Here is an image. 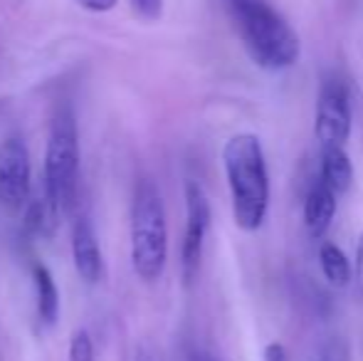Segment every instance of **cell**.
<instances>
[{
  "label": "cell",
  "mask_w": 363,
  "mask_h": 361,
  "mask_svg": "<svg viewBox=\"0 0 363 361\" xmlns=\"http://www.w3.org/2000/svg\"><path fill=\"white\" fill-rule=\"evenodd\" d=\"M206 361H216V359H206Z\"/></svg>",
  "instance_id": "19"
},
{
  "label": "cell",
  "mask_w": 363,
  "mask_h": 361,
  "mask_svg": "<svg viewBox=\"0 0 363 361\" xmlns=\"http://www.w3.org/2000/svg\"><path fill=\"white\" fill-rule=\"evenodd\" d=\"M225 181L233 198V216L240 231L255 233L264 226L269 211V171L257 134H235L223 146Z\"/></svg>",
  "instance_id": "2"
},
{
  "label": "cell",
  "mask_w": 363,
  "mask_h": 361,
  "mask_svg": "<svg viewBox=\"0 0 363 361\" xmlns=\"http://www.w3.org/2000/svg\"><path fill=\"white\" fill-rule=\"evenodd\" d=\"M23 213H25V228H28L33 235L50 238L55 233V228H57V218L62 211H60L57 203H55L52 198H50V193L43 188L40 193L28 198Z\"/></svg>",
  "instance_id": "12"
},
{
  "label": "cell",
  "mask_w": 363,
  "mask_h": 361,
  "mask_svg": "<svg viewBox=\"0 0 363 361\" xmlns=\"http://www.w3.org/2000/svg\"><path fill=\"white\" fill-rule=\"evenodd\" d=\"M319 267L324 279L336 289H344L346 284L354 277V267H351V260L346 257V252L341 250L336 243L324 240L319 248Z\"/></svg>",
  "instance_id": "13"
},
{
  "label": "cell",
  "mask_w": 363,
  "mask_h": 361,
  "mask_svg": "<svg viewBox=\"0 0 363 361\" xmlns=\"http://www.w3.org/2000/svg\"><path fill=\"white\" fill-rule=\"evenodd\" d=\"M168 260V223L163 196L153 181H139L131 201V265L139 279H161Z\"/></svg>",
  "instance_id": "3"
},
{
  "label": "cell",
  "mask_w": 363,
  "mask_h": 361,
  "mask_svg": "<svg viewBox=\"0 0 363 361\" xmlns=\"http://www.w3.org/2000/svg\"><path fill=\"white\" fill-rule=\"evenodd\" d=\"M287 359H289V354H287V349H284V344L272 342L264 347V361H287Z\"/></svg>",
  "instance_id": "18"
},
{
  "label": "cell",
  "mask_w": 363,
  "mask_h": 361,
  "mask_svg": "<svg viewBox=\"0 0 363 361\" xmlns=\"http://www.w3.org/2000/svg\"><path fill=\"white\" fill-rule=\"evenodd\" d=\"M336 211H339V196L316 179L306 191L304 206H301V221H304L306 233L311 238H324L329 226L334 223Z\"/></svg>",
  "instance_id": "9"
},
{
  "label": "cell",
  "mask_w": 363,
  "mask_h": 361,
  "mask_svg": "<svg viewBox=\"0 0 363 361\" xmlns=\"http://www.w3.org/2000/svg\"><path fill=\"white\" fill-rule=\"evenodd\" d=\"M69 361H94V342L86 329H77L69 339Z\"/></svg>",
  "instance_id": "14"
},
{
  "label": "cell",
  "mask_w": 363,
  "mask_h": 361,
  "mask_svg": "<svg viewBox=\"0 0 363 361\" xmlns=\"http://www.w3.org/2000/svg\"><path fill=\"white\" fill-rule=\"evenodd\" d=\"M30 151L23 136H5L0 141V208L10 216L23 213L30 198Z\"/></svg>",
  "instance_id": "7"
},
{
  "label": "cell",
  "mask_w": 363,
  "mask_h": 361,
  "mask_svg": "<svg viewBox=\"0 0 363 361\" xmlns=\"http://www.w3.org/2000/svg\"><path fill=\"white\" fill-rule=\"evenodd\" d=\"M77 3L84 10H89V13H109V10L116 8L119 0H77Z\"/></svg>",
  "instance_id": "17"
},
{
  "label": "cell",
  "mask_w": 363,
  "mask_h": 361,
  "mask_svg": "<svg viewBox=\"0 0 363 361\" xmlns=\"http://www.w3.org/2000/svg\"><path fill=\"white\" fill-rule=\"evenodd\" d=\"M33 287H35V312L43 327H52L60 317V292L52 272L45 265H33Z\"/></svg>",
  "instance_id": "11"
},
{
  "label": "cell",
  "mask_w": 363,
  "mask_h": 361,
  "mask_svg": "<svg viewBox=\"0 0 363 361\" xmlns=\"http://www.w3.org/2000/svg\"><path fill=\"white\" fill-rule=\"evenodd\" d=\"M43 188L50 193L60 211H69L77 198L79 181V131H77L74 111L69 106L55 114L45 151V179Z\"/></svg>",
  "instance_id": "4"
},
{
  "label": "cell",
  "mask_w": 363,
  "mask_h": 361,
  "mask_svg": "<svg viewBox=\"0 0 363 361\" xmlns=\"http://www.w3.org/2000/svg\"><path fill=\"white\" fill-rule=\"evenodd\" d=\"M225 8L245 52L257 67L282 72L299 62V35L269 0H225Z\"/></svg>",
  "instance_id": "1"
},
{
  "label": "cell",
  "mask_w": 363,
  "mask_h": 361,
  "mask_svg": "<svg viewBox=\"0 0 363 361\" xmlns=\"http://www.w3.org/2000/svg\"><path fill=\"white\" fill-rule=\"evenodd\" d=\"M72 260L74 270L86 284H96L104 274V257L89 218H77L72 228Z\"/></svg>",
  "instance_id": "8"
},
{
  "label": "cell",
  "mask_w": 363,
  "mask_h": 361,
  "mask_svg": "<svg viewBox=\"0 0 363 361\" xmlns=\"http://www.w3.org/2000/svg\"><path fill=\"white\" fill-rule=\"evenodd\" d=\"M354 129L351 96L344 79L326 77L316 94L314 134L321 146H346Z\"/></svg>",
  "instance_id": "5"
},
{
  "label": "cell",
  "mask_w": 363,
  "mask_h": 361,
  "mask_svg": "<svg viewBox=\"0 0 363 361\" xmlns=\"http://www.w3.org/2000/svg\"><path fill=\"white\" fill-rule=\"evenodd\" d=\"M131 3L148 20H156L163 13V0H131Z\"/></svg>",
  "instance_id": "16"
},
{
  "label": "cell",
  "mask_w": 363,
  "mask_h": 361,
  "mask_svg": "<svg viewBox=\"0 0 363 361\" xmlns=\"http://www.w3.org/2000/svg\"><path fill=\"white\" fill-rule=\"evenodd\" d=\"M354 282H356V292H359V297L363 299V231L359 235V243H356V257H354Z\"/></svg>",
  "instance_id": "15"
},
{
  "label": "cell",
  "mask_w": 363,
  "mask_h": 361,
  "mask_svg": "<svg viewBox=\"0 0 363 361\" xmlns=\"http://www.w3.org/2000/svg\"><path fill=\"white\" fill-rule=\"evenodd\" d=\"M183 196H186V231H183L181 243V272L183 282L193 284V279L198 277L203 265V250H206V238L208 231H211L213 211L201 183L186 181Z\"/></svg>",
  "instance_id": "6"
},
{
  "label": "cell",
  "mask_w": 363,
  "mask_h": 361,
  "mask_svg": "<svg viewBox=\"0 0 363 361\" xmlns=\"http://www.w3.org/2000/svg\"><path fill=\"white\" fill-rule=\"evenodd\" d=\"M319 181L329 186L336 196L346 193L354 183V161L344 146H321Z\"/></svg>",
  "instance_id": "10"
},
{
  "label": "cell",
  "mask_w": 363,
  "mask_h": 361,
  "mask_svg": "<svg viewBox=\"0 0 363 361\" xmlns=\"http://www.w3.org/2000/svg\"><path fill=\"white\" fill-rule=\"evenodd\" d=\"M144 361H151V359H144Z\"/></svg>",
  "instance_id": "20"
}]
</instances>
